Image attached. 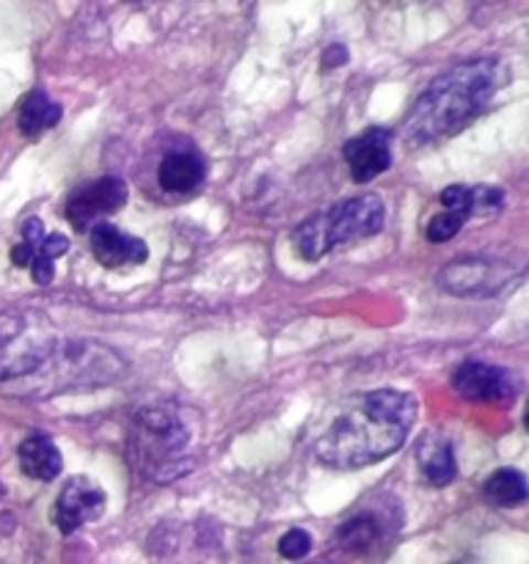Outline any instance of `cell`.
<instances>
[{"label":"cell","mask_w":529,"mask_h":564,"mask_svg":"<svg viewBox=\"0 0 529 564\" xmlns=\"http://www.w3.org/2000/svg\"><path fill=\"white\" fill-rule=\"evenodd\" d=\"M419 416L417 397L408 391H367L323 433L314 452L331 468H364L395 455Z\"/></svg>","instance_id":"6da1fadb"},{"label":"cell","mask_w":529,"mask_h":564,"mask_svg":"<svg viewBox=\"0 0 529 564\" xmlns=\"http://www.w3.org/2000/svg\"><path fill=\"white\" fill-rule=\"evenodd\" d=\"M507 77L510 72L499 58H472L452 66L419 94L406 119V138L422 147L455 135L488 108Z\"/></svg>","instance_id":"7a4b0ae2"},{"label":"cell","mask_w":529,"mask_h":564,"mask_svg":"<svg viewBox=\"0 0 529 564\" xmlns=\"http://www.w3.org/2000/svg\"><path fill=\"white\" fill-rule=\"evenodd\" d=\"M193 413L174 402H160L136 413L130 427V463L152 479H171L193 441Z\"/></svg>","instance_id":"3957f363"},{"label":"cell","mask_w":529,"mask_h":564,"mask_svg":"<svg viewBox=\"0 0 529 564\" xmlns=\"http://www.w3.org/2000/svg\"><path fill=\"white\" fill-rule=\"evenodd\" d=\"M127 361L99 341H64L50 350V356L33 369L25 380V389L39 397L61 394V391L86 389V386L114 383L125 375Z\"/></svg>","instance_id":"277c9868"},{"label":"cell","mask_w":529,"mask_h":564,"mask_svg":"<svg viewBox=\"0 0 529 564\" xmlns=\"http://www.w3.org/2000/svg\"><path fill=\"white\" fill-rule=\"evenodd\" d=\"M55 347L53 330L28 312H0V380H22Z\"/></svg>","instance_id":"5b68a950"},{"label":"cell","mask_w":529,"mask_h":564,"mask_svg":"<svg viewBox=\"0 0 529 564\" xmlns=\"http://www.w3.org/2000/svg\"><path fill=\"white\" fill-rule=\"evenodd\" d=\"M320 218H323L325 237H328V246L334 251L336 246L378 235L384 229L386 207L378 196L367 193V196H356L334 204L328 213H320Z\"/></svg>","instance_id":"8992f818"},{"label":"cell","mask_w":529,"mask_h":564,"mask_svg":"<svg viewBox=\"0 0 529 564\" xmlns=\"http://www.w3.org/2000/svg\"><path fill=\"white\" fill-rule=\"evenodd\" d=\"M127 202V185L119 176H99L88 185L69 193L64 204V215L77 231H88L102 224L105 215L116 213Z\"/></svg>","instance_id":"52a82bcc"},{"label":"cell","mask_w":529,"mask_h":564,"mask_svg":"<svg viewBox=\"0 0 529 564\" xmlns=\"http://www.w3.org/2000/svg\"><path fill=\"white\" fill-rule=\"evenodd\" d=\"M69 251V240L64 235H44V224L39 218H28L22 224V240L11 248V262L17 268H31L33 281L47 286L55 275V257Z\"/></svg>","instance_id":"ba28073f"},{"label":"cell","mask_w":529,"mask_h":564,"mask_svg":"<svg viewBox=\"0 0 529 564\" xmlns=\"http://www.w3.org/2000/svg\"><path fill=\"white\" fill-rule=\"evenodd\" d=\"M452 389L472 402H510L516 397V380L494 364L466 361L452 375Z\"/></svg>","instance_id":"9c48e42d"},{"label":"cell","mask_w":529,"mask_h":564,"mask_svg":"<svg viewBox=\"0 0 529 564\" xmlns=\"http://www.w3.org/2000/svg\"><path fill=\"white\" fill-rule=\"evenodd\" d=\"M510 270L490 259H455L439 273V284L455 295H490L507 284Z\"/></svg>","instance_id":"30bf717a"},{"label":"cell","mask_w":529,"mask_h":564,"mask_svg":"<svg viewBox=\"0 0 529 564\" xmlns=\"http://www.w3.org/2000/svg\"><path fill=\"white\" fill-rule=\"evenodd\" d=\"M105 510V494L94 479L72 477L64 485L55 505V527L64 534L77 532L86 523L97 521Z\"/></svg>","instance_id":"8fae6325"},{"label":"cell","mask_w":529,"mask_h":564,"mask_svg":"<svg viewBox=\"0 0 529 564\" xmlns=\"http://www.w3.org/2000/svg\"><path fill=\"white\" fill-rule=\"evenodd\" d=\"M345 160L350 180L367 185L391 165V132L384 127H369L367 132L345 143Z\"/></svg>","instance_id":"7c38bea8"},{"label":"cell","mask_w":529,"mask_h":564,"mask_svg":"<svg viewBox=\"0 0 529 564\" xmlns=\"http://www.w3.org/2000/svg\"><path fill=\"white\" fill-rule=\"evenodd\" d=\"M91 253L102 268H125V264H143L149 257L147 242L138 237L125 235L110 224H97L88 235Z\"/></svg>","instance_id":"4fadbf2b"},{"label":"cell","mask_w":529,"mask_h":564,"mask_svg":"<svg viewBox=\"0 0 529 564\" xmlns=\"http://www.w3.org/2000/svg\"><path fill=\"white\" fill-rule=\"evenodd\" d=\"M158 182L171 196H187L204 182V160L196 152H169L158 165Z\"/></svg>","instance_id":"5bb4252c"},{"label":"cell","mask_w":529,"mask_h":564,"mask_svg":"<svg viewBox=\"0 0 529 564\" xmlns=\"http://www.w3.org/2000/svg\"><path fill=\"white\" fill-rule=\"evenodd\" d=\"M17 457H20L22 474L28 479H36V482H53L61 474V468H64L58 446L42 433L28 435L20 444V449H17Z\"/></svg>","instance_id":"9a60e30c"},{"label":"cell","mask_w":529,"mask_h":564,"mask_svg":"<svg viewBox=\"0 0 529 564\" xmlns=\"http://www.w3.org/2000/svg\"><path fill=\"white\" fill-rule=\"evenodd\" d=\"M61 121V105L53 102L44 91H31L20 105V132L28 138H36L42 132H47L50 127H55Z\"/></svg>","instance_id":"2e32d148"},{"label":"cell","mask_w":529,"mask_h":564,"mask_svg":"<svg viewBox=\"0 0 529 564\" xmlns=\"http://www.w3.org/2000/svg\"><path fill=\"white\" fill-rule=\"evenodd\" d=\"M419 460H422V474L430 485L444 488L455 479V455H452L450 441L441 438H424L419 446Z\"/></svg>","instance_id":"e0dca14e"},{"label":"cell","mask_w":529,"mask_h":564,"mask_svg":"<svg viewBox=\"0 0 529 564\" xmlns=\"http://www.w3.org/2000/svg\"><path fill=\"white\" fill-rule=\"evenodd\" d=\"M483 494L494 507H521L527 501V479L516 468H499L488 477Z\"/></svg>","instance_id":"ac0fdd59"},{"label":"cell","mask_w":529,"mask_h":564,"mask_svg":"<svg viewBox=\"0 0 529 564\" xmlns=\"http://www.w3.org/2000/svg\"><path fill=\"white\" fill-rule=\"evenodd\" d=\"M378 540V521L373 516H356L342 523L339 543L347 551H367Z\"/></svg>","instance_id":"d6986e66"},{"label":"cell","mask_w":529,"mask_h":564,"mask_svg":"<svg viewBox=\"0 0 529 564\" xmlns=\"http://www.w3.org/2000/svg\"><path fill=\"white\" fill-rule=\"evenodd\" d=\"M468 215H461V213H452V209H441L439 215H433L428 224V240L430 242H446L452 240V237L457 235V231L463 229V224H466Z\"/></svg>","instance_id":"ffe728a7"},{"label":"cell","mask_w":529,"mask_h":564,"mask_svg":"<svg viewBox=\"0 0 529 564\" xmlns=\"http://www.w3.org/2000/svg\"><path fill=\"white\" fill-rule=\"evenodd\" d=\"M309 551H312V534L303 532V529H290V532L279 540V554L284 556V560H303Z\"/></svg>","instance_id":"44dd1931"},{"label":"cell","mask_w":529,"mask_h":564,"mask_svg":"<svg viewBox=\"0 0 529 564\" xmlns=\"http://www.w3.org/2000/svg\"><path fill=\"white\" fill-rule=\"evenodd\" d=\"M441 207L452 209V213L472 215V187L463 185H450L441 191Z\"/></svg>","instance_id":"7402d4cb"},{"label":"cell","mask_w":529,"mask_h":564,"mask_svg":"<svg viewBox=\"0 0 529 564\" xmlns=\"http://www.w3.org/2000/svg\"><path fill=\"white\" fill-rule=\"evenodd\" d=\"M345 61H347V53H345V47H339V44H336V47H328V50H325V58H323L325 69H328V66H339V64H345Z\"/></svg>","instance_id":"603a6c76"},{"label":"cell","mask_w":529,"mask_h":564,"mask_svg":"<svg viewBox=\"0 0 529 564\" xmlns=\"http://www.w3.org/2000/svg\"><path fill=\"white\" fill-rule=\"evenodd\" d=\"M0 494H3V488H0Z\"/></svg>","instance_id":"cb8c5ba5"}]
</instances>
